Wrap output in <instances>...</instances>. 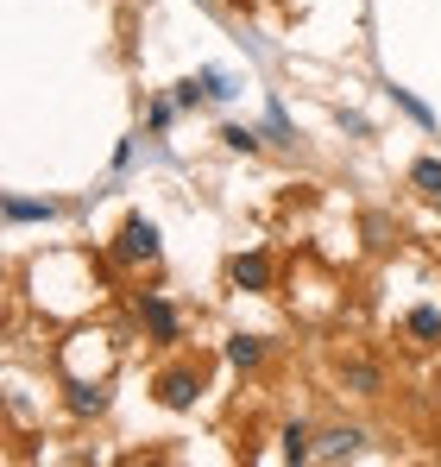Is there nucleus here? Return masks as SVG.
<instances>
[{
  "label": "nucleus",
  "instance_id": "f257e3e1",
  "mask_svg": "<svg viewBox=\"0 0 441 467\" xmlns=\"http://www.w3.org/2000/svg\"><path fill=\"white\" fill-rule=\"evenodd\" d=\"M158 253H164V240H158V222H151V215H127L120 234H114V246H108V259H114V265H127V272L158 265Z\"/></svg>",
  "mask_w": 441,
  "mask_h": 467
},
{
  "label": "nucleus",
  "instance_id": "f03ea898",
  "mask_svg": "<svg viewBox=\"0 0 441 467\" xmlns=\"http://www.w3.org/2000/svg\"><path fill=\"white\" fill-rule=\"evenodd\" d=\"M202 386H209V379H202V360H177V367H164V373L151 379L158 404H164V410H177V417L202 404Z\"/></svg>",
  "mask_w": 441,
  "mask_h": 467
},
{
  "label": "nucleus",
  "instance_id": "7ed1b4c3",
  "mask_svg": "<svg viewBox=\"0 0 441 467\" xmlns=\"http://www.w3.org/2000/svg\"><path fill=\"white\" fill-rule=\"evenodd\" d=\"M133 316H139V328H146L158 348H177L183 341V316L170 297H158V291H133Z\"/></svg>",
  "mask_w": 441,
  "mask_h": 467
},
{
  "label": "nucleus",
  "instance_id": "20e7f679",
  "mask_svg": "<svg viewBox=\"0 0 441 467\" xmlns=\"http://www.w3.org/2000/svg\"><path fill=\"white\" fill-rule=\"evenodd\" d=\"M227 285L246 291V297H265L272 291V253H259V246L252 253H233L227 259Z\"/></svg>",
  "mask_w": 441,
  "mask_h": 467
},
{
  "label": "nucleus",
  "instance_id": "39448f33",
  "mask_svg": "<svg viewBox=\"0 0 441 467\" xmlns=\"http://www.w3.org/2000/svg\"><path fill=\"white\" fill-rule=\"evenodd\" d=\"M0 215H6V228H26V222H57L64 202L57 196H19V190H6L0 196Z\"/></svg>",
  "mask_w": 441,
  "mask_h": 467
},
{
  "label": "nucleus",
  "instance_id": "423d86ee",
  "mask_svg": "<svg viewBox=\"0 0 441 467\" xmlns=\"http://www.w3.org/2000/svg\"><path fill=\"white\" fill-rule=\"evenodd\" d=\"M341 391H354V398H385V367H378L372 354H347V360H341Z\"/></svg>",
  "mask_w": 441,
  "mask_h": 467
},
{
  "label": "nucleus",
  "instance_id": "0eeeda50",
  "mask_svg": "<svg viewBox=\"0 0 441 467\" xmlns=\"http://www.w3.org/2000/svg\"><path fill=\"white\" fill-rule=\"evenodd\" d=\"M366 449V430L360 423H334V430H315V462H354Z\"/></svg>",
  "mask_w": 441,
  "mask_h": 467
},
{
  "label": "nucleus",
  "instance_id": "6e6552de",
  "mask_svg": "<svg viewBox=\"0 0 441 467\" xmlns=\"http://www.w3.org/2000/svg\"><path fill=\"white\" fill-rule=\"evenodd\" d=\"M64 404H70V417H82V423H88V417H108L114 391L101 386V379H95V386H88V379H70V386H64Z\"/></svg>",
  "mask_w": 441,
  "mask_h": 467
},
{
  "label": "nucleus",
  "instance_id": "1a4fd4ad",
  "mask_svg": "<svg viewBox=\"0 0 441 467\" xmlns=\"http://www.w3.org/2000/svg\"><path fill=\"white\" fill-rule=\"evenodd\" d=\"M220 354H227V367H233V373H259V367H265V335L233 328V335L220 341Z\"/></svg>",
  "mask_w": 441,
  "mask_h": 467
},
{
  "label": "nucleus",
  "instance_id": "9d476101",
  "mask_svg": "<svg viewBox=\"0 0 441 467\" xmlns=\"http://www.w3.org/2000/svg\"><path fill=\"white\" fill-rule=\"evenodd\" d=\"M404 335H410L416 348H441V310L436 304H416V310L404 316Z\"/></svg>",
  "mask_w": 441,
  "mask_h": 467
},
{
  "label": "nucleus",
  "instance_id": "9b49d317",
  "mask_svg": "<svg viewBox=\"0 0 441 467\" xmlns=\"http://www.w3.org/2000/svg\"><path fill=\"white\" fill-rule=\"evenodd\" d=\"M385 95H391V101H397V108H404V114H410L416 127H423V133H436V108H429V101H423L416 88H397V82H385Z\"/></svg>",
  "mask_w": 441,
  "mask_h": 467
},
{
  "label": "nucleus",
  "instance_id": "f8f14e48",
  "mask_svg": "<svg viewBox=\"0 0 441 467\" xmlns=\"http://www.w3.org/2000/svg\"><path fill=\"white\" fill-rule=\"evenodd\" d=\"M278 442H284V462H315V430L309 423H284Z\"/></svg>",
  "mask_w": 441,
  "mask_h": 467
},
{
  "label": "nucleus",
  "instance_id": "ddd939ff",
  "mask_svg": "<svg viewBox=\"0 0 441 467\" xmlns=\"http://www.w3.org/2000/svg\"><path fill=\"white\" fill-rule=\"evenodd\" d=\"M177 114H183V108H177V95H151V108H146V133H151V140H164V133L177 127Z\"/></svg>",
  "mask_w": 441,
  "mask_h": 467
},
{
  "label": "nucleus",
  "instance_id": "4468645a",
  "mask_svg": "<svg viewBox=\"0 0 441 467\" xmlns=\"http://www.w3.org/2000/svg\"><path fill=\"white\" fill-rule=\"evenodd\" d=\"M220 146H227V152H259V146H265V133H259V127H240V120H227V127H220Z\"/></svg>",
  "mask_w": 441,
  "mask_h": 467
},
{
  "label": "nucleus",
  "instance_id": "2eb2a0df",
  "mask_svg": "<svg viewBox=\"0 0 441 467\" xmlns=\"http://www.w3.org/2000/svg\"><path fill=\"white\" fill-rule=\"evenodd\" d=\"M410 190L416 196H441V158H416L410 164Z\"/></svg>",
  "mask_w": 441,
  "mask_h": 467
},
{
  "label": "nucleus",
  "instance_id": "dca6fc26",
  "mask_svg": "<svg viewBox=\"0 0 441 467\" xmlns=\"http://www.w3.org/2000/svg\"><path fill=\"white\" fill-rule=\"evenodd\" d=\"M265 140H272V146H291V114H284L278 95H272V108H265Z\"/></svg>",
  "mask_w": 441,
  "mask_h": 467
},
{
  "label": "nucleus",
  "instance_id": "f3484780",
  "mask_svg": "<svg viewBox=\"0 0 441 467\" xmlns=\"http://www.w3.org/2000/svg\"><path fill=\"white\" fill-rule=\"evenodd\" d=\"M196 77H202V88H209V101H233V95H240L227 70H196Z\"/></svg>",
  "mask_w": 441,
  "mask_h": 467
},
{
  "label": "nucleus",
  "instance_id": "a211bd4d",
  "mask_svg": "<svg viewBox=\"0 0 441 467\" xmlns=\"http://www.w3.org/2000/svg\"><path fill=\"white\" fill-rule=\"evenodd\" d=\"M170 95H177V108H183V114L209 101V88H202V77H183V82H177V88H170Z\"/></svg>",
  "mask_w": 441,
  "mask_h": 467
},
{
  "label": "nucleus",
  "instance_id": "6ab92c4d",
  "mask_svg": "<svg viewBox=\"0 0 441 467\" xmlns=\"http://www.w3.org/2000/svg\"><path fill=\"white\" fill-rule=\"evenodd\" d=\"M233 6H259V0H233Z\"/></svg>",
  "mask_w": 441,
  "mask_h": 467
}]
</instances>
